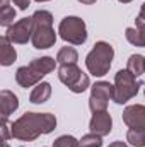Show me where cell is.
<instances>
[{"label": "cell", "mask_w": 145, "mask_h": 147, "mask_svg": "<svg viewBox=\"0 0 145 147\" xmlns=\"http://www.w3.org/2000/svg\"><path fill=\"white\" fill-rule=\"evenodd\" d=\"M79 142H80V147H101L103 146V137L91 132V134L84 135Z\"/></svg>", "instance_id": "obj_20"}, {"label": "cell", "mask_w": 145, "mask_h": 147, "mask_svg": "<svg viewBox=\"0 0 145 147\" xmlns=\"http://www.w3.org/2000/svg\"><path fill=\"white\" fill-rule=\"evenodd\" d=\"M58 79L75 94L84 92L89 87V77L87 74H84L77 63H70V65H62L58 69Z\"/></svg>", "instance_id": "obj_7"}, {"label": "cell", "mask_w": 145, "mask_h": 147, "mask_svg": "<svg viewBox=\"0 0 145 147\" xmlns=\"http://www.w3.org/2000/svg\"><path fill=\"white\" fill-rule=\"evenodd\" d=\"M77 60H79V53H77V50L72 48V46H63V48L58 51V55H56V62H58L60 65L77 63Z\"/></svg>", "instance_id": "obj_17"}, {"label": "cell", "mask_w": 145, "mask_h": 147, "mask_svg": "<svg viewBox=\"0 0 145 147\" xmlns=\"http://www.w3.org/2000/svg\"><path fill=\"white\" fill-rule=\"evenodd\" d=\"M12 2H14L21 10H26V9L29 7V3H31V0H12Z\"/></svg>", "instance_id": "obj_23"}, {"label": "cell", "mask_w": 145, "mask_h": 147, "mask_svg": "<svg viewBox=\"0 0 145 147\" xmlns=\"http://www.w3.org/2000/svg\"><path fill=\"white\" fill-rule=\"evenodd\" d=\"M2 147H9V144H7V140H3V142H2Z\"/></svg>", "instance_id": "obj_28"}, {"label": "cell", "mask_w": 145, "mask_h": 147, "mask_svg": "<svg viewBox=\"0 0 145 147\" xmlns=\"http://www.w3.org/2000/svg\"><path fill=\"white\" fill-rule=\"evenodd\" d=\"M109 147H128V146H126L125 142H119V140H118V142H113Z\"/></svg>", "instance_id": "obj_25"}, {"label": "cell", "mask_w": 145, "mask_h": 147, "mask_svg": "<svg viewBox=\"0 0 145 147\" xmlns=\"http://www.w3.org/2000/svg\"><path fill=\"white\" fill-rule=\"evenodd\" d=\"M140 84L137 82V77L132 72L119 70L114 77V92H113V101L118 105H125L126 101H130L132 98H135L138 94Z\"/></svg>", "instance_id": "obj_5"}, {"label": "cell", "mask_w": 145, "mask_h": 147, "mask_svg": "<svg viewBox=\"0 0 145 147\" xmlns=\"http://www.w3.org/2000/svg\"><path fill=\"white\" fill-rule=\"evenodd\" d=\"M89 128L92 134H97L101 137L109 135L111 128H113V118L108 111H96L91 118V123H89Z\"/></svg>", "instance_id": "obj_11"}, {"label": "cell", "mask_w": 145, "mask_h": 147, "mask_svg": "<svg viewBox=\"0 0 145 147\" xmlns=\"http://www.w3.org/2000/svg\"><path fill=\"white\" fill-rule=\"evenodd\" d=\"M126 140L133 147H145V130L130 128L126 134Z\"/></svg>", "instance_id": "obj_18"}, {"label": "cell", "mask_w": 145, "mask_h": 147, "mask_svg": "<svg viewBox=\"0 0 145 147\" xmlns=\"http://www.w3.org/2000/svg\"><path fill=\"white\" fill-rule=\"evenodd\" d=\"M137 26H140V24H145V3L142 5V9H140V14L137 16Z\"/></svg>", "instance_id": "obj_24"}, {"label": "cell", "mask_w": 145, "mask_h": 147, "mask_svg": "<svg viewBox=\"0 0 145 147\" xmlns=\"http://www.w3.org/2000/svg\"><path fill=\"white\" fill-rule=\"evenodd\" d=\"M56 60L51 57H41V58H34L29 65L17 69L15 72V80L21 87H31L38 84L44 75L55 70Z\"/></svg>", "instance_id": "obj_3"}, {"label": "cell", "mask_w": 145, "mask_h": 147, "mask_svg": "<svg viewBox=\"0 0 145 147\" xmlns=\"http://www.w3.org/2000/svg\"><path fill=\"white\" fill-rule=\"evenodd\" d=\"M113 57H114V50L113 46L106 41H97L94 45V48L91 50V53L85 58V65L87 70L96 75V77H103L109 72L111 63H113Z\"/></svg>", "instance_id": "obj_4"}, {"label": "cell", "mask_w": 145, "mask_h": 147, "mask_svg": "<svg viewBox=\"0 0 145 147\" xmlns=\"http://www.w3.org/2000/svg\"><path fill=\"white\" fill-rule=\"evenodd\" d=\"M126 70L132 72L135 77H140L145 74V57L142 55H132L126 62Z\"/></svg>", "instance_id": "obj_16"}, {"label": "cell", "mask_w": 145, "mask_h": 147, "mask_svg": "<svg viewBox=\"0 0 145 147\" xmlns=\"http://www.w3.org/2000/svg\"><path fill=\"white\" fill-rule=\"evenodd\" d=\"M121 3H128V2H132V0H119Z\"/></svg>", "instance_id": "obj_29"}, {"label": "cell", "mask_w": 145, "mask_h": 147, "mask_svg": "<svg viewBox=\"0 0 145 147\" xmlns=\"http://www.w3.org/2000/svg\"><path fill=\"white\" fill-rule=\"evenodd\" d=\"M17 108H19V99H17V96H15L12 91L3 89V91L0 92V111H2V116L12 115Z\"/></svg>", "instance_id": "obj_12"}, {"label": "cell", "mask_w": 145, "mask_h": 147, "mask_svg": "<svg viewBox=\"0 0 145 147\" xmlns=\"http://www.w3.org/2000/svg\"><path fill=\"white\" fill-rule=\"evenodd\" d=\"M15 58H17V53L12 46V41L7 36H2L0 38V63L3 67H9L15 62Z\"/></svg>", "instance_id": "obj_13"}, {"label": "cell", "mask_w": 145, "mask_h": 147, "mask_svg": "<svg viewBox=\"0 0 145 147\" xmlns=\"http://www.w3.org/2000/svg\"><path fill=\"white\" fill-rule=\"evenodd\" d=\"M126 39L133 45V46H140V48H145V24H140L135 28H128L126 33H125Z\"/></svg>", "instance_id": "obj_15"}, {"label": "cell", "mask_w": 145, "mask_h": 147, "mask_svg": "<svg viewBox=\"0 0 145 147\" xmlns=\"http://www.w3.org/2000/svg\"><path fill=\"white\" fill-rule=\"evenodd\" d=\"M56 127V118L51 113H24L12 123V137L19 140H36L39 135L51 134Z\"/></svg>", "instance_id": "obj_1"}, {"label": "cell", "mask_w": 145, "mask_h": 147, "mask_svg": "<svg viewBox=\"0 0 145 147\" xmlns=\"http://www.w3.org/2000/svg\"><path fill=\"white\" fill-rule=\"evenodd\" d=\"M36 2H48V0H36Z\"/></svg>", "instance_id": "obj_30"}, {"label": "cell", "mask_w": 145, "mask_h": 147, "mask_svg": "<svg viewBox=\"0 0 145 147\" xmlns=\"http://www.w3.org/2000/svg\"><path fill=\"white\" fill-rule=\"evenodd\" d=\"M33 46L36 50H48L55 45L56 33L53 29V16L48 10H36L33 16Z\"/></svg>", "instance_id": "obj_2"}, {"label": "cell", "mask_w": 145, "mask_h": 147, "mask_svg": "<svg viewBox=\"0 0 145 147\" xmlns=\"http://www.w3.org/2000/svg\"><path fill=\"white\" fill-rule=\"evenodd\" d=\"M80 3H85V5H92V3H96V0H79Z\"/></svg>", "instance_id": "obj_26"}, {"label": "cell", "mask_w": 145, "mask_h": 147, "mask_svg": "<svg viewBox=\"0 0 145 147\" xmlns=\"http://www.w3.org/2000/svg\"><path fill=\"white\" fill-rule=\"evenodd\" d=\"M113 92H114V86H111L109 82H96L91 89V98H89V108L92 113L96 111H106L109 99H113Z\"/></svg>", "instance_id": "obj_8"}, {"label": "cell", "mask_w": 145, "mask_h": 147, "mask_svg": "<svg viewBox=\"0 0 145 147\" xmlns=\"http://www.w3.org/2000/svg\"><path fill=\"white\" fill-rule=\"evenodd\" d=\"M50 96H51V86L48 82H39L33 89V92L29 96V101L34 103V105H43L50 99Z\"/></svg>", "instance_id": "obj_14"}, {"label": "cell", "mask_w": 145, "mask_h": 147, "mask_svg": "<svg viewBox=\"0 0 145 147\" xmlns=\"http://www.w3.org/2000/svg\"><path fill=\"white\" fill-rule=\"evenodd\" d=\"M14 19H15V10H14V7L7 5V7H2V9H0V26L10 28V26L14 24Z\"/></svg>", "instance_id": "obj_19"}, {"label": "cell", "mask_w": 145, "mask_h": 147, "mask_svg": "<svg viewBox=\"0 0 145 147\" xmlns=\"http://www.w3.org/2000/svg\"><path fill=\"white\" fill-rule=\"evenodd\" d=\"M121 116H123V121H125L130 128L145 130V106L144 105H132V106H126Z\"/></svg>", "instance_id": "obj_10"}, {"label": "cell", "mask_w": 145, "mask_h": 147, "mask_svg": "<svg viewBox=\"0 0 145 147\" xmlns=\"http://www.w3.org/2000/svg\"><path fill=\"white\" fill-rule=\"evenodd\" d=\"M58 33H60L62 39H65L70 45H84L87 41L85 22L75 16H68V17L62 19V22L58 26Z\"/></svg>", "instance_id": "obj_6"}, {"label": "cell", "mask_w": 145, "mask_h": 147, "mask_svg": "<svg viewBox=\"0 0 145 147\" xmlns=\"http://www.w3.org/2000/svg\"><path fill=\"white\" fill-rule=\"evenodd\" d=\"M53 147H80V142L72 135H62L53 142Z\"/></svg>", "instance_id": "obj_21"}, {"label": "cell", "mask_w": 145, "mask_h": 147, "mask_svg": "<svg viewBox=\"0 0 145 147\" xmlns=\"http://www.w3.org/2000/svg\"><path fill=\"white\" fill-rule=\"evenodd\" d=\"M5 36L15 45H26L33 36V17H24V19L14 22L7 29Z\"/></svg>", "instance_id": "obj_9"}, {"label": "cell", "mask_w": 145, "mask_h": 147, "mask_svg": "<svg viewBox=\"0 0 145 147\" xmlns=\"http://www.w3.org/2000/svg\"><path fill=\"white\" fill-rule=\"evenodd\" d=\"M2 139L3 140H7V139H10L12 137V125H9V120H7V116H2Z\"/></svg>", "instance_id": "obj_22"}, {"label": "cell", "mask_w": 145, "mask_h": 147, "mask_svg": "<svg viewBox=\"0 0 145 147\" xmlns=\"http://www.w3.org/2000/svg\"><path fill=\"white\" fill-rule=\"evenodd\" d=\"M7 5H9V0H2V3H0V9H2V7H7Z\"/></svg>", "instance_id": "obj_27"}]
</instances>
